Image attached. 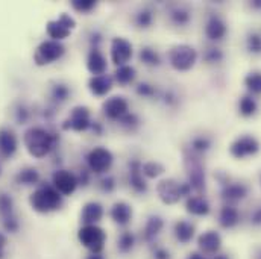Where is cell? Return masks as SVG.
Listing matches in <instances>:
<instances>
[{"mask_svg":"<svg viewBox=\"0 0 261 259\" xmlns=\"http://www.w3.org/2000/svg\"><path fill=\"white\" fill-rule=\"evenodd\" d=\"M187 259H206V256H203V253L200 252H193L187 256Z\"/></svg>","mask_w":261,"mask_h":259,"instance_id":"obj_55","label":"cell"},{"mask_svg":"<svg viewBox=\"0 0 261 259\" xmlns=\"http://www.w3.org/2000/svg\"><path fill=\"white\" fill-rule=\"evenodd\" d=\"M141 164L143 162L135 158L128 162V184H129L130 190L138 195L147 194L149 191V184H147V179L143 176Z\"/></svg>","mask_w":261,"mask_h":259,"instance_id":"obj_15","label":"cell"},{"mask_svg":"<svg viewBox=\"0 0 261 259\" xmlns=\"http://www.w3.org/2000/svg\"><path fill=\"white\" fill-rule=\"evenodd\" d=\"M211 259H231V258H229V255H226V253H216V255H213V258Z\"/></svg>","mask_w":261,"mask_h":259,"instance_id":"obj_56","label":"cell"},{"mask_svg":"<svg viewBox=\"0 0 261 259\" xmlns=\"http://www.w3.org/2000/svg\"><path fill=\"white\" fill-rule=\"evenodd\" d=\"M85 65H87V70L90 71L91 76L105 74L108 71V60L100 49H90L88 50Z\"/></svg>","mask_w":261,"mask_h":259,"instance_id":"obj_23","label":"cell"},{"mask_svg":"<svg viewBox=\"0 0 261 259\" xmlns=\"http://www.w3.org/2000/svg\"><path fill=\"white\" fill-rule=\"evenodd\" d=\"M135 244H137V237H135V234L132 231L125 229L117 237V250L122 255H129L130 252L134 250Z\"/></svg>","mask_w":261,"mask_h":259,"instance_id":"obj_36","label":"cell"},{"mask_svg":"<svg viewBox=\"0 0 261 259\" xmlns=\"http://www.w3.org/2000/svg\"><path fill=\"white\" fill-rule=\"evenodd\" d=\"M91 173H90V170L88 168H82V170H79V173L76 175V178H77V184L81 185V187H88V184L91 182Z\"/></svg>","mask_w":261,"mask_h":259,"instance_id":"obj_50","label":"cell"},{"mask_svg":"<svg viewBox=\"0 0 261 259\" xmlns=\"http://www.w3.org/2000/svg\"><path fill=\"white\" fill-rule=\"evenodd\" d=\"M211 146H213V141H211V138H208L206 135H196L192 138V141H190V146L187 147L192 153H195L197 156H202V155H205L210 149H211Z\"/></svg>","mask_w":261,"mask_h":259,"instance_id":"obj_37","label":"cell"},{"mask_svg":"<svg viewBox=\"0 0 261 259\" xmlns=\"http://www.w3.org/2000/svg\"><path fill=\"white\" fill-rule=\"evenodd\" d=\"M245 47L251 55H261V32L249 31L245 38Z\"/></svg>","mask_w":261,"mask_h":259,"instance_id":"obj_40","label":"cell"},{"mask_svg":"<svg viewBox=\"0 0 261 259\" xmlns=\"http://www.w3.org/2000/svg\"><path fill=\"white\" fill-rule=\"evenodd\" d=\"M245 87L246 90L255 96H260L261 94V71H251L245 76Z\"/></svg>","mask_w":261,"mask_h":259,"instance_id":"obj_41","label":"cell"},{"mask_svg":"<svg viewBox=\"0 0 261 259\" xmlns=\"http://www.w3.org/2000/svg\"><path fill=\"white\" fill-rule=\"evenodd\" d=\"M2 224H3V229H5L6 232H9V234H15V232H18V229H20V223H18L15 214H14V215H9V217H6V218H3V220H2Z\"/></svg>","mask_w":261,"mask_h":259,"instance_id":"obj_47","label":"cell"},{"mask_svg":"<svg viewBox=\"0 0 261 259\" xmlns=\"http://www.w3.org/2000/svg\"><path fill=\"white\" fill-rule=\"evenodd\" d=\"M152 256H153V259H170V252L163 246L153 244L152 246Z\"/></svg>","mask_w":261,"mask_h":259,"instance_id":"obj_49","label":"cell"},{"mask_svg":"<svg viewBox=\"0 0 261 259\" xmlns=\"http://www.w3.org/2000/svg\"><path fill=\"white\" fill-rule=\"evenodd\" d=\"M249 6L254 11H261V0H252V2H249Z\"/></svg>","mask_w":261,"mask_h":259,"instance_id":"obj_54","label":"cell"},{"mask_svg":"<svg viewBox=\"0 0 261 259\" xmlns=\"http://www.w3.org/2000/svg\"><path fill=\"white\" fill-rule=\"evenodd\" d=\"M52 187L63 197H65V195L73 194L77 190L79 184H77V178L73 171L60 168L52 175Z\"/></svg>","mask_w":261,"mask_h":259,"instance_id":"obj_14","label":"cell"},{"mask_svg":"<svg viewBox=\"0 0 261 259\" xmlns=\"http://www.w3.org/2000/svg\"><path fill=\"white\" fill-rule=\"evenodd\" d=\"M137 58H138V63L143 64L147 68H158L163 64V56L161 53L153 47V46H149V44H144L138 49V53H137Z\"/></svg>","mask_w":261,"mask_h":259,"instance_id":"obj_27","label":"cell"},{"mask_svg":"<svg viewBox=\"0 0 261 259\" xmlns=\"http://www.w3.org/2000/svg\"><path fill=\"white\" fill-rule=\"evenodd\" d=\"M184 168H186L187 182L192 187L193 194H203L206 188L205 168H203L200 156L192 153L189 149L184 150Z\"/></svg>","mask_w":261,"mask_h":259,"instance_id":"obj_5","label":"cell"},{"mask_svg":"<svg viewBox=\"0 0 261 259\" xmlns=\"http://www.w3.org/2000/svg\"><path fill=\"white\" fill-rule=\"evenodd\" d=\"M65 55V46L60 41L54 40H46L40 43L34 52V63L38 67H46V65L54 64L60 61Z\"/></svg>","mask_w":261,"mask_h":259,"instance_id":"obj_8","label":"cell"},{"mask_svg":"<svg viewBox=\"0 0 261 259\" xmlns=\"http://www.w3.org/2000/svg\"><path fill=\"white\" fill-rule=\"evenodd\" d=\"M226 34H228V26L225 20L217 14H211L205 23V37L210 41L217 43V41H222L226 37Z\"/></svg>","mask_w":261,"mask_h":259,"instance_id":"obj_19","label":"cell"},{"mask_svg":"<svg viewBox=\"0 0 261 259\" xmlns=\"http://www.w3.org/2000/svg\"><path fill=\"white\" fill-rule=\"evenodd\" d=\"M87 87H88V91L94 97H108V94L114 88V79L108 73L99 74V76H91L88 79Z\"/></svg>","mask_w":261,"mask_h":259,"instance_id":"obj_18","label":"cell"},{"mask_svg":"<svg viewBox=\"0 0 261 259\" xmlns=\"http://www.w3.org/2000/svg\"><path fill=\"white\" fill-rule=\"evenodd\" d=\"M29 205L38 214H50L63 206V195L52 187V184H44L34 190L29 197Z\"/></svg>","mask_w":261,"mask_h":259,"instance_id":"obj_3","label":"cell"},{"mask_svg":"<svg viewBox=\"0 0 261 259\" xmlns=\"http://www.w3.org/2000/svg\"><path fill=\"white\" fill-rule=\"evenodd\" d=\"M223 60H225V53H223V50H222L220 47H217V46H210V47H206L205 52H203V61H205L206 64H220Z\"/></svg>","mask_w":261,"mask_h":259,"instance_id":"obj_43","label":"cell"},{"mask_svg":"<svg viewBox=\"0 0 261 259\" xmlns=\"http://www.w3.org/2000/svg\"><path fill=\"white\" fill-rule=\"evenodd\" d=\"M90 132L94 135V136H102L105 133V125L100 123L99 120H93V125L90 128Z\"/></svg>","mask_w":261,"mask_h":259,"instance_id":"obj_52","label":"cell"},{"mask_svg":"<svg viewBox=\"0 0 261 259\" xmlns=\"http://www.w3.org/2000/svg\"><path fill=\"white\" fill-rule=\"evenodd\" d=\"M132 217H134V208L126 200H117L110 208V218L119 227L129 226V223L132 221Z\"/></svg>","mask_w":261,"mask_h":259,"instance_id":"obj_17","label":"cell"},{"mask_svg":"<svg viewBox=\"0 0 261 259\" xmlns=\"http://www.w3.org/2000/svg\"><path fill=\"white\" fill-rule=\"evenodd\" d=\"M134 56V44L125 37H113L110 41V60L116 67L129 64Z\"/></svg>","mask_w":261,"mask_h":259,"instance_id":"obj_13","label":"cell"},{"mask_svg":"<svg viewBox=\"0 0 261 259\" xmlns=\"http://www.w3.org/2000/svg\"><path fill=\"white\" fill-rule=\"evenodd\" d=\"M87 259H105L103 258V255L102 253H90Z\"/></svg>","mask_w":261,"mask_h":259,"instance_id":"obj_57","label":"cell"},{"mask_svg":"<svg viewBox=\"0 0 261 259\" xmlns=\"http://www.w3.org/2000/svg\"><path fill=\"white\" fill-rule=\"evenodd\" d=\"M85 164L91 175L105 176L111 171V168L114 165V155L108 147L96 146L87 152Z\"/></svg>","mask_w":261,"mask_h":259,"instance_id":"obj_6","label":"cell"},{"mask_svg":"<svg viewBox=\"0 0 261 259\" xmlns=\"http://www.w3.org/2000/svg\"><path fill=\"white\" fill-rule=\"evenodd\" d=\"M186 211L195 217H206L211 211V205L203 194H192L186 198Z\"/></svg>","mask_w":261,"mask_h":259,"instance_id":"obj_26","label":"cell"},{"mask_svg":"<svg viewBox=\"0 0 261 259\" xmlns=\"http://www.w3.org/2000/svg\"><path fill=\"white\" fill-rule=\"evenodd\" d=\"M260 141L249 133L237 136L231 144H229V155L236 159H245L255 156L260 152Z\"/></svg>","mask_w":261,"mask_h":259,"instance_id":"obj_10","label":"cell"},{"mask_svg":"<svg viewBox=\"0 0 261 259\" xmlns=\"http://www.w3.org/2000/svg\"><path fill=\"white\" fill-rule=\"evenodd\" d=\"M257 111H258V103H257L254 96L245 94V96L240 97V100H239V112H240L242 117L251 119V117H254L257 114Z\"/></svg>","mask_w":261,"mask_h":259,"instance_id":"obj_34","label":"cell"},{"mask_svg":"<svg viewBox=\"0 0 261 259\" xmlns=\"http://www.w3.org/2000/svg\"><path fill=\"white\" fill-rule=\"evenodd\" d=\"M91 125H93V117H91L90 108L85 105H76L71 108L68 117L63 122L61 128L64 130L81 133V132H88Z\"/></svg>","mask_w":261,"mask_h":259,"instance_id":"obj_9","label":"cell"},{"mask_svg":"<svg viewBox=\"0 0 261 259\" xmlns=\"http://www.w3.org/2000/svg\"><path fill=\"white\" fill-rule=\"evenodd\" d=\"M70 6L79 14H88L97 8V2L96 0H73Z\"/></svg>","mask_w":261,"mask_h":259,"instance_id":"obj_46","label":"cell"},{"mask_svg":"<svg viewBox=\"0 0 261 259\" xmlns=\"http://www.w3.org/2000/svg\"><path fill=\"white\" fill-rule=\"evenodd\" d=\"M155 21V11L150 6H143L132 15V23L140 31H147L153 26Z\"/></svg>","mask_w":261,"mask_h":259,"instance_id":"obj_30","label":"cell"},{"mask_svg":"<svg viewBox=\"0 0 261 259\" xmlns=\"http://www.w3.org/2000/svg\"><path fill=\"white\" fill-rule=\"evenodd\" d=\"M18 149V138L9 128H0V158L11 159Z\"/></svg>","mask_w":261,"mask_h":259,"instance_id":"obj_24","label":"cell"},{"mask_svg":"<svg viewBox=\"0 0 261 259\" xmlns=\"http://www.w3.org/2000/svg\"><path fill=\"white\" fill-rule=\"evenodd\" d=\"M57 142L58 136L41 126H32L23 133V144L28 153L37 159L46 158L57 147Z\"/></svg>","mask_w":261,"mask_h":259,"instance_id":"obj_1","label":"cell"},{"mask_svg":"<svg viewBox=\"0 0 261 259\" xmlns=\"http://www.w3.org/2000/svg\"><path fill=\"white\" fill-rule=\"evenodd\" d=\"M155 193L163 205L172 206V205L179 203L182 198L190 197L193 194V190L187 181L179 182L175 178H163L158 181V184L155 187Z\"/></svg>","mask_w":261,"mask_h":259,"instance_id":"obj_2","label":"cell"},{"mask_svg":"<svg viewBox=\"0 0 261 259\" xmlns=\"http://www.w3.org/2000/svg\"><path fill=\"white\" fill-rule=\"evenodd\" d=\"M141 171L147 181H153L160 179L166 173V167L160 161H144L141 164Z\"/></svg>","mask_w":261,"mask_h":259,"instance_id":"obj_35","label":"cell"},{"mask_svg":"<svg viewBox=\"0 0 261 259\" xmlns=\"http://www.w3.org/2000/svg\"><path fill=\"white\" fill-rule=\"evenodd\" d=\"M105 215V208L97 200L87 202L81 209V223L84 224H99Z\"/></svg>","mask_w":261,"mask_h":259,"instance_id":"obj_22","label":"cell"},{"mask_svg":"<svg viewBox=\"0 0 261 259\" xmlns=\"http://www.w3.org/2000/svg\"><path fill=\"white\" fill-rule=\"evenodd\" d=\"M195 224L189 220H176L173 224V235L175 240L181 244H189L193 238H195Z\"/></svg>","mask_w":261,"mask_h":259,"instance_id":"obj_28","label":"cell"},{"mask_svg":"<svg viewBox=\"0 0 261 259\" xmlns=\"http://www.w3.org/2000/svg\"><path fill=\"white\" fill-rule=\"evenodd\" d=\"M77 240L90 253H102L107 244V232L99 224H84L77 231Z\"/></svg>","mask_w":261,"mask_h":259,"instance_id":"obj_7","label":"cell"},{"mask_svg":"<svg viewBox=\"0 0 261 259\" xmlns=\"http://www.w3.org/2000/svg\"><path fill=\"white\" fill-rule=\"evenodd\" d=\"M249 194V187L243 182H234L229 181L228 184L222 185L220 197L225 202V205H236L242 200H245Z\"/></svg>","mask_w":261,"mask_h":259,"instance_id":"obj_16","label":"cell"},{"mask_svg":"<svg viewBox=\"0 0 261 259\" xmlns=\"http://www.w3.org/2000/svg\"><path fill=\"white\" fill-rule=\"evenodd\" d=\"M254 259H261V246L254 250Z\"/></svg>","mask_w":261,"mask_h":259,"instance_id":"obj_58","label":"cell"},{"mask_svg":"<svg viewBox=\"0 0 261 259\" xmlns=\"http://www.w3.org/2000/svg\"><path fill=\"white\" fill-rule=\"evenodd\" d=\"M88 43H90V49H100L103 44V34L99 29L91 31L88 35Z\"/></svg>","mask_w":261,"mask_h":259,"instance_id":"obj_48","label":"cell"},{"mask_svg":"<svg viewBox=\"0 0 261 259\" xmlns=\"http://www.w3.org/2000/svg\"><path fill=\"white\" fill-rule=\"evenodd\" d=\"M197 247L203 255H216L222 247V237L216 231H205L197 237Z\"/></svg>","mask_w":261,"mask_h":259,"instance_id":"obj_21","label":"cell"},{"mask_svg":"<svg viewBox=\"0 0 261 259\" xmlns=\"http://www.w3.org/2000/svg\"><path fill=\"white\" fill-rule=\"evenodd\" d=\"M0 175H2V167H0Z\"/></svg>","mask_w":261,"mask_h":259,"instance_id":"obj_59","label":"cell"},{"mask_svg":"<svg viewBox=\"0 0 261 259\" xmlns=\"http://www.w3.org/2000/svg\"><path fill=\"white\" fill-rule=\"evenodd\" d=\"M113 79H114V83H117L122 88L129 87L137 79V70L130 64L116 67V70L113 73Z\"/></svg>","mask_w":261,"mask_h":259,"instance_id":"obj_31","label":"cell"},{"mask_svg":"<svg viewBox=\"0 0 261 259\" xmlns=\"http://www.w3.org/2000/svg\"><path fill=\"white\" fill-rule=\"evenodd\" d=\"M249 223L255 227H260L261 226V206H257L251 211V215H249Z\"/></svg>","mask_w":261,"mask_h":259,"instance_id":"obj_51","label":"cell"},{"mask_svg":"<svg viewBox=\"0 0 261 259\" xmlns=\"http://www.w3.org/2000/svg\"><path fill=\"white\" fill-rule=\"evenodd\" d=\"M14 215V198L8 193H0V217L2 220Z\"/></svg>","mask_w":261,"mask_h":259,"instance_id":"obj_45","label":"cell"},{"mask_svg":"<svg viewBox=\"0 0 261 259\" xmlns=\"http://www.w3.org/2000/svg\"><path fill=\"white\" fill-rule=\"evenodd\" d=\"M76 27V20L67 14V12H61L58 18L47 21L46 24V34L50 40L54 41H63L65 38L70 37L71 31Z\"/></svg>","mask_w":261,"mask_h":259,"instance_id":"obj_11","label":"cell"},{"mask_svg":"<svg viewBox=\"0 0 261 259\" xmlns=\"http://www.w3.org/2000/svg\"><path fill=\"white\" fill-rule=\"evenodd\" d=\"M164 229V220L161 215L158 214H150L146 221H144V226H143V234H141V238L146 244L149 246H153L158 235L163 232Z\"/></svg>","mask_w":261,"mask_h":259,"instance_id":"obj_20","label":"cell"},{"mask_svg":"<svg viewBox=\"0 0 261 259\" xmlns=\"http://www.w3.org/2000/svg\"><path fill=\"white\" fill-rule=\"evenodd\" d=\"M97 185H99V190L103 194H113L117 190V179H116V176H113V175L108 173L105 176H100Z\"/></svg>","mask_w":261,"mask_h":259,"instance_id":"obj_44","label":"cell"},{"mask_svg":"<svg viewBox=\"0 0 261 259\" xmlns=\"http://www.w3.org/2000/svg\"><path fill=\"white\" fill-rule=\"evenodd\" d=\"M158 100H160L166 108H169V109H175V108H178L179 103H181V97H179V94L176 93V90H173V88L161 90Z\"/></svg>","mask_w":261,"mask_h":259,"instance_id":"obj_38","label":"cell"},{"mask_svg":"<svg viewBox=\"0 0 261 259\" xmlns=\"http://www.w3.org/2000/svg\"><path fill=\"white\" fill-rule=\"evenodd\" d=\"M134 93H135V96H138L140 99H144V100H158L161 90L152 82L141 80V82L135 83Z\"/></svg>","mask_w":261,"mask_h":259,"instance_id":"obj_32","label":"cell"},{"mask_svg":"<svg viewBox=\"0 0 261 259\" xmlns=\"http://www.w3.org/2000/svg\"><path fill=\"white\" fill-rule=\"evenodd\" d=\"M6 244H8V238H6L5 234L0 232V259L5 258V247H6Z\"/></svg>","mask_w":261,"mask_h":259,"instance_id":"obj_53","label":"cell"},{"mask_svg":"<svg viewBox=\"0 0 261 259\" xmlns=\"http://www.w3.org/2000/svg\"><path fill=\"white\" fill-rule=\"evenodd\" d=\"M197 56L199 55L195 47L186 43L173 44L167 50V63L175 71H179V73L190 71L197 63Z\"/></svg>","mask_w":261,"mask_h":259,"instance_id":"obj_4","label":"cell"},{"mask_svg":"<svg viewBox=\"0 0 261 259\" xmlns=\"http://www.w3.org/2000/svg\"><path fill=\"white\" fill-rule=\"evenodd\" d=\"M71 96V90L67 83L63 82H57L52 90H50V97L54 99V102L57 103H64L68 100V97Z\"/></svg>","mask_w":261,"mask_h":259,"instance_id":"obj_42","label":"cell"},{"mask_svg":"<svg viewBox=\"0 0 261 259\" xmlns=\"http://www.w3.org/2000/svg\"><path fill=\"white\" fill-rule=\"evenodd\" d=\"M130 111L129 100L122 94L108 96L102 103V114L107 120L117 123Z\"/></svg>","mask_w":261,"mask_h":259,"instance_id":"obj_12","label":"cell"},{"mask_svg":"<svg viewBox=\"0 0 261 259\" xmlns=\"http://www.w3.org/2000/svg\"><path fill=\"white\" fill-rule=\"evenodd\" d=\"M15 182L18 185L23 187H32V185H38L40 182V171L34 167H24L21 170H18V173L15 175Z\"/></svg>","mask_w":261,"mask_h":259,"instance_id":"obj_33","label":"cell"},{"mask_svg":"<svg viewBox=\"0 0 261 259\" xmlns=\"http://www.w3.org/2000/svg\"><path fill=\"white\" fill-rule=\"evenodd\" d=\"M240 212L236 205H223L219 211V224L223 229H234L240 223Z\"/></svg>","mask_w":261,"mask_h":259,"instance_id":"obj_29","label":"cell"},{"mask_svg":"<svg viewBox=\"0 0 261 259\" xmlns=\"http://www.w3.org/2000/svg\"><path fill=\"white\" fill-rule=\"evenodd\" d=\"M117 125L120 126V129L122 130L132 133V132L140 129V126H141V119H140V116H138L137 112L129 111L125 117H122V119L117 122Z\"/></svg>","mask_w":261,"mask_h":259,"instance_id":"obj_39","label":"cell"},{"mask_svg":"<svg viewBox=\"0 0 261 259\" xmlns=\"http://www.w3.org/2000/svg\"><path fill=\"white\" fill-rule=\"evenodd\" d=\"M167 17L169 21L175 26V27H186L190 24L193 14L192 9L187 5H181V3H175L169 8L167 11Z\"/></svg>","mask_w":261,"mask_h":259,"instance_id":"obj_25","label":"cell"}]
</instances>
